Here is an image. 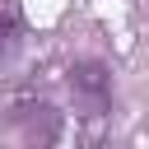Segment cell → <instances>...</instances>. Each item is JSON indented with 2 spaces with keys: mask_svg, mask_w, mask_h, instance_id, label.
Listing matches in <instances>:
<instances>
[{
  "mask_svg": "<svg viewBox=\"0 0 149 149\" xmlns=\"http://www.w3.org/2000/svg\"><path fill=\"white\" fill-rule=\"evenodd\" d=\"M65 88H70V102H74L79 116H93L98 121V116L112 112L116 88H112V70L102 61H74L65 70Z\"/></svg>",
  "mask_w": 149,
  "mask_h": 149,
  "instance_id": "obj_1",
  "label": "cell"
},
{
  "mask_svg": "<svg viewBox=\"0 0 149 149\" xmlns=\"http://www.w3.org/2000/svg\"><path fill=\"white\" fill-rule=\"evenodd\" d=\"M9 121H14L19 140H28V144H56V140H61V112H56L51 102H42V98L14 102Z\"/></svg>",
  "mask_w": 149,
  "mask_h": 149,
  "instance_id": "obj_2",
  "label": "cell"
},
{
  "mask_svg": "<svg viewBox=\"0 0 149 149\" xmlns=\"http://www.w3.org/2000/svg\"><path fill=\"white\" fill-rule=\"evenodd\" d=\"M19 42H23V19L14 9H0V61H9Z\"/></svg>",
  "mask_w": 149,
  "mask_h": 149,
  "instance_id": "obj_3",
  "label": "cell"
}]
</instances>
